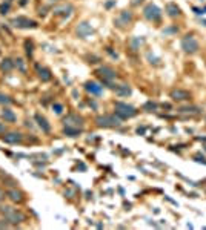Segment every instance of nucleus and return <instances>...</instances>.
I'll use <instances>...</instances> for the list:
<instances>
[{
    "label": "nucleus",
    "instance_id": "c756f323",
    "mask_svg": "<svg viewBox=\"0 0 206 230\" xmlns=\"http://www.w3.org/2000/svg\"><path fill=\"white\" fill-rule=\"evenodd\" d=\"M15 61H17L15 64L19 66V69H20V71H22V72H25V66H23V61H22L20 58H19V60H15Z\"/></svg>",
    "mask_w": 206,
    "mask_h": 230
},
{
    "label": "nucleus",
    "instance_id": "2f4dec72",
    "mask_svg": "<svg viewBox=\"0 0 206 230\" xmlns=\"http://www.w3.org/2000/svg\"><path fill=\"white\" fill-rule=\"evenodd\" d=\"M3 132H5V126L0 123V133H3Z\"/></svg>",
    "mask_w": 206,
    "mask_h": 230
},
{
    "label": "nucleus",
    "instance_id": "39448f33",
    "mask_svg": "<svg viewBox=\"0 0 206 230\" xmlns=\"http://www.w3.org/2000/svg\"><path fill=\"white\" fill-rule=\"evenodd\" d=\"M143 14H145V17L148 20H152V21H155V20H158L160 17H162V11H160V8L152 5V3L146 5V8L143 9Z\"/></svg>",
    "mask_w": 206,
    "mask_h": 230
},
{
    "label": "nucleus",
    "instance_id": "a878e982",
    "mask_svg": "<svg viewBox=\"0 0 206 230\" xmlns=\"http://www.w3.org/2000/svg\"><path fill=\"white\" fill-rule=\"evenodd\" d=\"M142 43H143V38H134L132 43H131V44H132V49H137V46L142 44Z\"/></svg>",
    "mask_w": 206,
    "mask_h": 230
},
{
    "label": "nucleus",
    "instance_id": "ddd939ff",
    "mask_svg": "<svg viewBox=\"0 0 206 230\" xmlns=\"http://www.w3.org/2000/svg\"><path fill=\"white\" fill-rule=\"evenodd\" d=\"M93 32H94V31H93V28H91L86 21L80 23V25L77 26V34H79V37H82V38H85V37L91 35Z\"/></svg>",
    "mask_w": 206,
    "mask_h": 230
},
{
    "label": "nucleus",
    "instance_id": "72a5a7b5",
    "mask_svg": "<svg viewBox=\"0 0 206 230\" xmlns=\"http://www.w3.org/2000/svg\"><path fill=\"white\" fill-rule=\"evenodd\" d=\"M26 3H28V0H22V2H20V5H22V6L26 5Z\"/></svg>",
    "mask_w": 206,
    "mask_h": 230
},
{
    "label": "nucleus",
    "instance_id": "bb28decb",
    "mask_svg": "<svg viewBox=\"0 0 206 230\" xmlns=\"http://www.w3.org/2000/svg\"><path fill=\"white\" fill-rule=\"evenodd\" d=\"M180 112H197L198 110V107H195V106H191V107H181V109H178Z\"/></svg>",
    "mask_w": 206,
    "mask_h": 230
},
{
    "label": "nucleus",
    "instance_id": "c85d7f7f",
    "mask_svg": "<svg viewBox=\"0 0 206 230\" xmlns=\"http://www.w3.org/2000/svg\"><path fill=\"white\" fill-rule=\"evenodd\" d=\"M52 109L56 110V113H62V112H63V106L59 104V103H56V104L52 106Z\"/></svg>",
    "mask_w": 206,
    "mask_h": 230
},
{
    "label": "nucleus",
    "instance_id": "4468645a",
    "mask_svg": "<svg viewBox=\"0 0 206 230\" xmlns=\"http://www.w3.org/2000/svg\"><path fill=\"white\" fill-rule=\"evenodd\" d=\"M85 89L89 92V94H93V95H100L102 94V86L99 84V83H96V81H88L86 84H85Z\"/></svg>",
    "mask_w": 206,
    "mask_h": 230
},
{
    "label": "nucleus",
    "instance_id": "cd10ccee",
    "mask_svg": "<svg viewBox=\"0 0 206 230\" xmlns=\"http://www.w3.org/2000/svg\"><path fill=\"white\" fill-rule=\"evenodd\" d=\"M25 46H26V54L31 55V54H32V43L26 40V41H25Z\"/></svg>",
    "mask_w": 206,
    "mask_h": 230
},
{
    "label": "nucleus",
    "instance_id": "0eeeda50",
    "mask_svg": "<svg viewBox=\"0 0 206 230\" xmlns=\"http://www.w3.org/2000/svg\"><path fill=\"white\" fill-rule=\"evenodd\" d=\"M96 74H97V75H99V77L103 80V83H108V84H109V81H111V80H114V78H116V72H114L111 67H106V66L99 67Z\"/></svg>",
    "mask_w": 206,
    "mask_h": 230
},
{
    "label": "nucleus",
    "instance_id": "6e6552de",
    "mask_svg": "<svg viewBox=\"0 0 206 230\" xmlns=\"http://www.w3.org/2000/svg\"><path fill=\"white\" fill-rule=\"evenodd\" d=\"M12 25L17 26V28H35L37 23L34 20H29L26 17H15L12 20Z\"/></svg>",
    "mask_w": 206,
    "mask_h": 230
},
{
    "label": "nucleus",
    "instance_id": "7c9ffc66",
    "mask_svg": "<svg viewBox=\"0 0 206 230\" xmlns=\"http://www.w3.org/2000/svg\"><path fill=\"white\" fill-rule=\"evenodd\" d=\"M3 198H5V193H3V190H2V189H0V201H2Z\"/></svg>",
    "mask_w": 206,
    "mask_h": 230
},
{
    "label": "nucleus",
    "instance_id": "2eb2a0df",
    "mask_svg": "<svg viewBox=\"0 0 206 230\" xmlns=\"http://www.w3.org/2000/svg\"><path fill=\"white\" fill-rule=\"evenodd\" d=\"M8 196H9V199H11V201H14V202H20V201H23V193H22L20 190H15V189L9 190V192H8Z\"/></svg>",
    "mask_w": 206,
    "mask_h": 230
},
{
    "label": "nucleus",
    "instance_id": "5701e85b",
    "mask_svg": "<svg viewBox=\"0 0 206 230\" xmlns=\"http://www.w3.org/2000/svg\"><path fill=\"white\" fill-rule=\"evenodd\" d=\"M11 103H12V100L8 95H5V94L0 92V104H11Z\"/></svg>",
    "mask_w": 206,
    "mask_h": 230
},
{
    "label": "nucleus",
    "instance_id": "f704fd0d",
    "mask_svg": "<svg viewBox=\"0 0 206 230\" xmlns=\"http://www.w3.org/2000/svg\"><path fill=\"white\" fill-rule=\"evenodd\" d=\"M0 227H8V224L6 222H0Z\"/></svg>",
    "mask_w": 206,
    "mask_h": 230
},
{
    "label": "nucleus",
    "instance_id": "393cba45",
    "mask_svg": "<svg viewBox=\"0 0 206 230\" xmlns=\"http://www.w3.org/2000/svg\"><path fill=\"white\" fill-rule=\"evenodd\" d=\"M155 107H157V104H155V103H152V101H149V103H146V104H145V110H148V112L155 110Z\"/></svg>",
    "mask_w": 206,
    "mask_h": 230
},
{
    "label": "nucleus",
    "instance_id": "aec40b11",
    "mask_svg": "<svg viewBox=\"0 0 206 230\" xmlns=\"http://www.w3.org/2000/svg\"><path fill=\"white\" fill-rule=\"evenodd\" d=\"M73 11V6L71 5H62V6H59V8H56L54 9V14H69Z\"/></svg>",
    "mask_w": 206,
    "mask_h": 230
},
{
    "label": "nucleus",
    "instance_id": "9d476101",
    "mask_svg": "<svg viewBox=\"0 0 206 230\" xmlns=\"http://www.w3.org/2000/svg\"><path fill=\"white\" fill-rule=\"evenodd\" d=\"M23 140V135L20 132H9L6 135H3V141L5 143H9V144H17Z\"/></svg>",
    "mask_w": 206,
    "mask_h": 230
},
{
    "label": "nucleus",
    "instance_id": "7ed1b4c3",
    "mask_svg": "<svg viewBox=\"0 0 206 230\" xmlns=\"http://www.w3.org/2000/svg\"><path fill=\"white\" fill-rule=\"evenodd\" d=\"M116 113L122 120L123 118H131V117H134V115L137 113V109L129 106V104H126V103L119 101V103H116Z\"/></svg>",
    "mask_w": 206,
    "mask_h": 230
},
{
    "label": "nucleus",
    "instance_id": "4be33fe9",
    "mask_svg": "<svg viewBox=\"0 0 206 230\" xmlns=\"http://www.w3.org/2000/svg\"><path fill=\"white\" fill-rule=\"evenodd\" d=\"M131 18H132V15H131V12L129 11H125L122 15H120V18L117 20V23L122 26V23H129L131 21Z\"/></svg>",
    "mask_w": 206,
    "mask_h": 230
},
{
    "label": "nucleus",
    "instance_id": "6ab92c4d",
    "mask_svg": "<svg viewBox=\"0 0 206 230\" xmlns=\"http://www.w3.org/2000/svg\"><path fill=\"white\" fill-rule=\"evenodd\" d=\"M63 132H65V135H68V136H79V135H80V132H82V129H77V127H69V126H65Z\"/></svg>",
    "mask_w": 206,
    "mask_h": 230
},
{
    "label": "nucleus",
    "instance_id": "b1692460",
    "mask_svg": "<svg viewBox=\"0 0 206 230\" xmlns=\"http://www.w3.org/2000/svg\"><path fill=\"white\" fill-rule=\"evenodd\" d=\"M8 11H9V2H6V3H2L0 5V14H8Z\"/></svg>",
    "mask_w": 206,
    "mask_h": 230
},
{
    "label": "nucleus",
    "instance_id": "412c9836",
    "mask_svg": "<svg viewBox=\"0 0 206 230\" xmlns=\"http://www.w3.org/2000/svg\"><path fill=\"white\" fill-rule=\"evenodd\" d=\"M12 66H14V63H12L11 58H5L2 63H0V69H2V71H11Z\"/></svg>",
    "mask_w": 206,
    "mask_h": 230
},
{
    "label": "nucleus",
    "instance_id": "1a4fd4ad",
    "mask_svg": "<svg viewBox=\"0 0 206 230\" xmlns=\"http://www.w3.org/2000/svg\"><path fill=\"white\" fill-rule=\"evenodd\" d=\"M171 98L175 100V101H185V100H189L191 98V94L188 90H183V89H175L171 92Z\"/></svg>",
    "mask_w": 206,
    "mask_h": 230
},
{
    "label": "nucleus",
    "instance_id": "20e7f679",
    "mask_svg": "<svg viewBox=\"0 0 206 230\" xmlns=\"http://www.w3.org/2000/svg\"><path fill=\"white\" fill-rule=\"evenodd\" d=\"M181 48L185 49V52L194 54V52L198 51V41L192 35H186V37H183V40H181Z\"/></svg>",
    "mask_w": 206,
    "mask_h": 230
},
{
    "label": "nucleus",
    "instance_id": "f03ea898",
    "mask_svg": "<svg viewBox=\"0 0 206 230\" xmlns=\"http://www.w3.org/2000/svg\"><path fill=\"white\" fill-rule=\"evenodd\" d=\"M0 210L5 213L6 221H9L11 224H19L22 221H25V215L22 212H17L15 209H12V207H2Z\"/></svg>",
    "mask_w": 206,
    "mask_h": 230
},
{
    "label": "nucleus",
    "instance_id": "f3484780",
    "mask_svg": "<svg viewBox=\"0 0 206 230\" xmlns=\"http://www.w3.org/2000/svg\"><path fill=\"white\" fill-rule=\"evenodd\" d=\"M37 71H39V77H40L42 81H48L51 78V72L48 71L46 67H39L37 66Z\"/></svg>",
    "mask_w": 206,
    "mask_h": 230
},
{
    "label": "nucleus",
    "instance_id": "f8f14e48",
    "mask_svg": "<svg viewBox=\"0 0 206 230\" xmlns=\"http://www.w3.org/2000/svg\"><path fill=\"white\" fill-rule=\"evenodd\" d=\"M34 118H35V121H37L39 127H40L43 132H46V133H48V132L51 130V124L48 123V120L45 118L43 115H40V113H35V117H34Z\"/></svg>",
    "mask_w": 206,
    "mask_h": 230
},
{
    "label": "nucleus",
    "instance_id": "dca6fc26",
    "mask_svg": "<svg viewBox=\"0 0 206 230\" xmlns=\"http://www.w3.org/2000/svg\"><path fill=\"white\" fill-rule=\"evenodd\" d=\"M2 117H3V120H5V121H9V123H14V121L17 120L15 113H14L11 109H3V112H2Z\"/></svg>",
    "mask_w": 206,
    "mask_h": 230
},
{
    "label": "nucleus",
    "instance_id": "423d86ee",
    "mask_svg": "<svg viewBox=\"0 0 206 230\" xmlns=\"http://www.w3.org/2000/svg\"><path fill=\"white\" fill-rule=\"evenodd\" d=\"M63 124L65 126H69V127H77V129H82L83 127V118L79 117L76 113H71L63 120Z\"/></svg>",
    "mask_w": 206,
    "mask_h": 230
},
{
    "label": "nucleus",
    "instance_id": "473e14b6",
    "mask_svg": "<svg viewBox=\"0 0 206 230\" xmlns=\"http://www.w3.org/2000/svg\"><path fill=\"white\" fill-rule=\"evenodd\" d=\"M114 3H116V2H108V3H106V8H111Z\"/></svg>",
    "mask_w": 206,
    "mask_h": 230
},
{
    "label": "nucleus",
    "instance_id": "f257e3e1",
    "mask_svg": "<svg viewBox=\"0 0 206 230\" xmlns=\"http://www.w3.org/2000/svg\"><path fill=\"white\" fill-rule=\"evenodd\" d=\"M96 123L100 127H116V126L122 124V118L117 113L116 115H100V117L96 118Z\"/></svg>",
    "mask_w": 206,
    "mask_h": 230
},
{
    "label": "nucleus",
    "instance_id": "a211bd4d",
    "mask_svg": "<svg viewBox=\"0 0 206 230\" xmlns=\"http://www.w3.org/2000/svg\"><path fill=\"white\" fill-rule=\"evenodd\" d=\"M166 11H168V14H169L171 17H177V15H180V8H178L175 3H168Z\"/></svg>",
    "mask_w": 206,
    "mask_h": 230
},
{
    "label": "nucleus",
    "instance_id": "9b49d317",
    "mask_svg": "<svg viewBox=\"0 0 206 230\" xmlns=\"http://www.w3.org/2000/svg\"><path fill=\"white\" fill-rule=\"evenodd\" d=\"M114 90H116V94L117 95H120V97H128L129 94H131V87L128 86V84H109Z\"/></svg>",
    "mask_w": 206,
    "mask_h": 230
}]
</instances>
